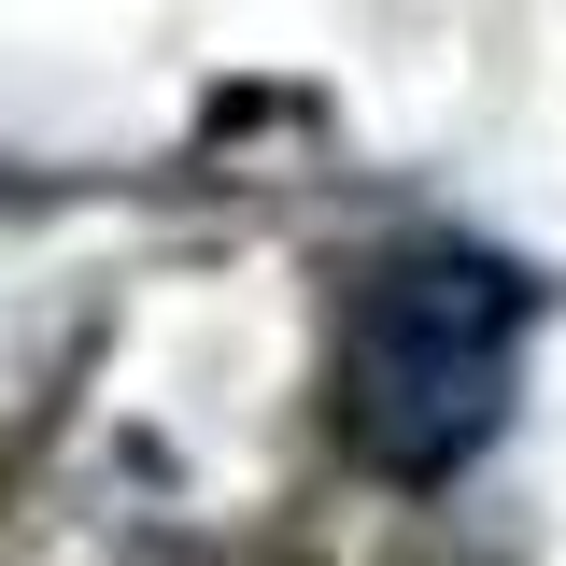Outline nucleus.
<instances>
[{
  "label": "nucleus",
  "instance_id": "f257e3e1",
  "mask_svg": "<svg viewBox=\"0 0 566 566\" xmlns=\"http://www.w3.org/2000/svg\"><path fill=\"white\" fill-rule=\"evenodd\" d=\"M538 297L482 241H397L340 283V340H326V424L354 468L382 482H453L510 424Z\"/></svg>",
  "mask_w": 566,
  "mask_h": 566
}]
</instances>
